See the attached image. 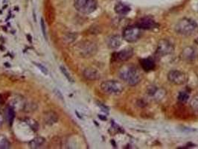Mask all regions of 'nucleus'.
I'll return each mask as SVG.
<instances>
[{
  "mask_svg": "<svg viewBox=\"0 0 198 149\" xmlns=\"http://www.w3.org/2000/svg\"><path fill=\"white\" fill-rule=\"evenodd\" d=\"M133 55V49L132 48L128 47L121 50L118 52L115 53L114 58L116 61H127L132 58Z\"/></svg>",
  "mask_w": 198,
  "mask_h": 149,
  "instance_id": "10",
  "label": "nucleus"
},
{
  "mask_svg": "<svg viewBox=\"0 0 198 149\" xmlns=\"http://www.w3.org/2000/svg\"><path fill=\"white\" fill-rule=\"evenodd\" d=\"M190 107L193 110V111L198 113V95L193 97L192 99L191 100Z\"/></svg>",
  "mask_w": 198,
  "mask_h": 149,
  "instance_id": "21",
  "label": "nucleus"
},
{
  "mask_svg": "<svg viewBox=\"0 0 198 149\" xmlns=\"http://www.w3.org/2000/svg\"><path fill=\"white\" fill-rule=\"evenodd\" d=\"M175 31L183 36H192L198 32V24L189 18H182L176 24Z\"/></svg>",
  "mask_w": 198,
  "mask_h": 149,
  "instance_id": "2",
  "label": "nucleus"
},
{
  "mask_svg": "<svg viewBox=\"0 0 198 149\" xmlns=\"http://www.w3.org/2000/svg\"><path fill=\"white\" fill-rule=\"evenodd\" d=\"M122 37L119 35H112L107 37V45L111 49H116L122 44Z\"/></svg>",
  "mask_w": 198,
  "mask_h": 149,
  "instance_id": "11",
  "label": "nucleus"
},
{
  "mask_svg": "<svg viewBox=\"0 0 198 149\" xmlns=\"http://www.w3.org/2000/svg\"><path fill=\"white\" fill-rule=\"evenodd\" d=\"M98 3L96 0H75V7L81 14H90L96 10Z\"/></svg>",
  "mask_w": 198,
  "mask_h": 149,
  "instance_id": "4",
  "label": "nucleus"
},
{
  "mask_svg": "<svg viewBox=\"0 0 198 149\" xmlns=\"http://www.w3.org/2000/svg\"><path fill=\"white\" fill-rule=\"evenodd\" d=\"M6 118L9 122L10 125H12L13 120L15 119V111L13 110V108H9L7 109L6 111Z\"/></svg>",
  "mask_w": 198,
  "mask_h": 149,
  "instance_id": "18",
  "label": "nucleus"
},
{
  "mask_svg": "<svg viewBox=\"0 0 198 149\" xmlns=\"http://www.w3.org/2000/svg\"><path fill=\"white\" fill-rule=\"evenodd\" d=\"M27 37H28V41H30V43H31V42H32V41H31V35H27Z\"/></svg>",
  "mask_w": 198,
  "mask_h": 149,
  "instance_id": "28",
  "label": "nucleus"
},
{
  "mask_svg": "<svg viewBox=\"0 0 198 149\" xmlns=\"http://www.w3.org/2000/svg\"><path fill=\"white\" fill-rule=\"evenodd\" d=\"M98 51L96 44L90 41H85L78 46V52L83 58L93 57Z\"/></svg>",
  "mask_w": 198,
  "mask_h": 149,
  "instance_id": "6",
  "label": "nucleus"
},
{
  "mask_svg": "<svg viewBox=\"0 0 198 149\" xmlns=\"http://www.w3.org/2000/svg\"><path fill=\"white\" fill-rule=\"evenodd\" d=\"M168 80L174 85H182L187 82L188 77L183 72L171 70L168 74Z\"/></svg>",
  "mask_w": 198,
  "mask_h": 149,
  "instance_id": "8",
  "label": "nucleus"
},
{
  "mask_svg": "<svg viewBox=\"0 0 198 149\" xmlns=\"http://www.w3.org/2000/svg\"><path fill=\"white\" fill-rule=\"evenodd\" d=\"M182 58L186 61H193L196 58V51L194 48L186 47L182 52Z\"/></svg>",
  "mask_w": 198,
  "mask_h": 149,
  "instance_id": "13",
  "label": "nucleus"
},
{
  "mask_svg": "<svg viewBox=\"0 0 198 149\" xmlns=\"http://www.w3.org/2000/svg\"><path fill=\"white\" fill-rule=\"evenodd\" d=\"M3 120H4V118H3L2 115L1 113H0V125H1L3 123Z\"/></svg>",
  "mask_w": 198,
  "mask_h": 149,
  "instance_id": "27",
  "label": "nucleus"
},
{
  "mask_svg": "<svg viewBox=\"0 0 198 149\" xmlns=\"http://www.w3.org/2000/svg\"><path fill=\"white\" fill-rule=\"evenodd\" d=\"M140 65L145 72L152 71L156 66L155 61L151 58H143L140 60Z\"/></svg>",
  "mask_w": 198,
  "mask_h": 149,
  "instance_id": "12",
  "label": "nucleus"
},
{
  "mask_svg": "<svg viewBox=\"0 0 198 149\" xmlns=\"http://www.w3.org/2000/svg\"><path fill=\"white\" fill-rule=\"evenodd\" d=\"M3 101H4V100H3L2 96V95H0V104H2Z\"/></svg>",
  "mask_w": 198,
  "mask_h": 149,
  "instance_id": "29",
  "label": "nucleus"
},
{
  "mask_svg": "<svg viewBox=\"0 0 198 149\" xmlns=\"http://www.w3.org/2000/svg\"><path fill=\"white\" fill-rule=\"evenodd\" d=\"M34 64L36 65V66H37L38 68H39V69L42 72V73H43V74H44V75L48 74V70H47V69L45 67V66H43V65L40 64V63H34Z\"/></svg>",
  "mask_w": 198,
  "mask_h": 149,
  "instance_id": "25",
  "label": "nucleus"
},
{
  "mask_svg": "<svg viewBox=\"0 0 198 149\" xmlns=\"http://www.w3.org/2000/svg\"><path fill=\"white\" fill-rule=\"evenodd\" d=\"M60 71H61V73H63V75H64L65 77H66V79L68 80L69 81V82H73L74 81L73 78H72L71 75H70L69 73V72L67 71L66 68L63 67V66H60Z\"/></svg>",
  "mask_w": 198,
  "mask_h": 149,
  "instance_id": "23",
  "label": "nucleus"
},
{
  "mask_svg": "<svg viewBox=\"0 0 198 149\" xmlns=\"http://www.w3.org/2000/svg\"><path fill=\"white\" fill-rule=\"evenodd\" d=\"M136 26L140 29L152 30L158 28L159 25L150 16H144L137 21Z\"/></svg>",
  "mask_w": 198,
  "mask_h": 149,
  "instance_id": "9",
  "label": "nucleus"
},
{
  "mask_svg": "<svg viewBox=\"0 0 198 149\" xmlns=\"http://www.w3.org/2000/svg\"><path fill=\"white\" fill-rule=\"evenodd\" d=\"M189 93L186 91H182L179 93L178 95V100L181 103H186L189 99Z\"/></svg>",
  "mask_w": 198,
  "mask_h": 149,
  "instance_id": "20",
  "label": "nucleus"
},
{
  "mask_svg": "<svg viewBox=\"0 0 198 149\" xmlns=\"http://www.w3.org/2000/svg\"><path fill=\"white\" fill-rule=\"evenodd\" d=\"M44 142H45V139L43 138V137H36V138H34V140H32L29 142V147L33 149L39 148L43 145V144H44Z\"/></svg>",
  "mask_w": 198,
  "mask_h": 149,
  "instance_id": "17",
  "label": "nucleus"
},
{
  "mask_svg": "<svg viewBox=\"0 0 198 149\" xmlns=\"http://www.w3.org/2000/svg\"><path fill=\"white\" fill-rule=\"evenodd\" d=\"M27 124L30 126L32 130H37L38 128H39V125H38V123L35 120L31 119H28L26 120Z\"/></svg>",
  "mask_w": 198,
  "mask_h": 149,
  "instance_id": "22",
  "label": "nucleus"
},
{
  "mask_svg": "<svg viewBox=\"0 0 198 149\" xmlns=\"http://www.w3.org/2000/svg\"><path fill=\"white\" fill-rule=\"evenodd\" d=\"M44 121L48 125H52L58 121V115L53 111H48L45 113Z\"/></svg>",
  "mask_w": 198,
  "mask_h": 149,
  "instance_id": "16",
  "label": "nucleus"
},
{
  "mask_svg": "<svg viewBox=\"0 0 198 149\" xmlns=\"http://www.w3.org/2000/svg\"><path fill=\"white\" fill-rule=\"evenodd\" d=\"M118 76L130 86H136L141 81V75L139 70L133 65L127 64L122 66L118 71Z\"/></svg>",
  "mask_w": 198,
  "mask_h": 149,
  "instance_id": "1",
  "label": "nucleus"
},
{
  "mask_svg": "<svg viewBox=\"0 0 198 149\" xmlns=\"http://www.w3.org/2000/svg\"><path fill=\"white\" fill-rule=\"evenodd\" d=\"M142 31L139 27L136 26H128L123 31L122 37L128 43H134L140 38Z\"/></svg>",
  "mask_w": 198,
  "mask_h": 149,
  "instance_id": "5",
  "label": "nucleus"
},
{
  "mask_svg": "<svg viewBox=\"0 0 198 149\" xmlns=\"http://www.w3.org/2000/svg\"><path fill=\"white\" fill-rule=\"evenodd\" d=\"M55 93L58 95V98H60L61 100H63V95L61 94V93H60V91H59L58 90H55Z\"/></svg>",
  "mask_w": 198,
  "mask_h": 149,
  "instance_id": "26",
  "label": "nucleus"
},
{
  "mask_svg": "<svg viewBox=\"0 0 198 149\" xmlns=\"http://www.w3.org/2000/svg\"><path fill=\"white\" fill-rule=\"evenodd\" d=\"M11 146L10 142L4 136H0V149H8Z\"/></svg>",
  "mask_w": 198,
  "mask_h": 149,
  "instance_id": "19",
  "label": "nucleus"
},
{
  "mask_svg": "<svg viewBox=\"0 0 198 149\" xmlns=\"http://www.w3.org/2000/svg\"><path fill=\"white\" fill-rule=\"evenodd\" d=\"M114 10H115V12L117 14L121 15V16H125V15L128 14L131 9H130V8L127 5L125 4V3L118 2L115 5Z\"/></svg>",
  "mask_w": 198,
  "mask_h": 149,
  "instance_id": "15",
  "label": "nucleus"
},
{
  "mask_svg": "<svg viewBox=\"0 0 198 149\" xmlns=\"http://www.w3.org/2000/svg\"><path fill=\"white\" fill-rule=\"evenodd\" d=\"M40 27H41V30H42V32H43V37H44L46 39L47 36H46V24H45V21H44V20L43 19V18L41 19V21H40Z\"/></svg>",
  "mask_w": 198,
  "mask_h": 149,
  "instance_id": "24",
  "label": "nucleus"
},
{
  "mask_svg": "<svg viewBox=\"0 0 198 149\" xmlns=\"http://www.w3.org/2000/svg\"><path fill=\"white\" fill-rule=\"evenodd\" d=\"M174 51V45L168 40L162 39L159 41L156 54L159 57H164L172 54Z\"/></svg>",
  "mask_w": 198,
  "mask_h": 149,
  "instance_id": "7",
  "label": "nucleus"
},
{
  "mask_svg": "<svg viewBox=\"0 0 198 149\" xmlns=\"http://www.w3.org/2000/svg\"><path fill=\"white\" fill-rule=\"evenodd\" d=\"M83 76L89 81H95L100 78V74L97 70L93 68H87L83 71Z\"/></svg>",
  "mask_w": 198,
  "mask_h": 149,
  "instance_id": "14",
  "label": "nucleus"
},
{
  "mask_svg": "<svg viewBox=\"0 0 198 149\" xmlns=\"http://www.w3.org/2000/svg\"><path fill=\"white\" fill-rule=\"evenodd\" d=\"M101 89L107 95H118L123 92L124 85L118 81L109 80L102 82Z\"/></svg>",
  "mask_w": 198,
  "mask_h": 149,
  "instance_id": "3",
  "label": "nucleus"
}]
</instances>
